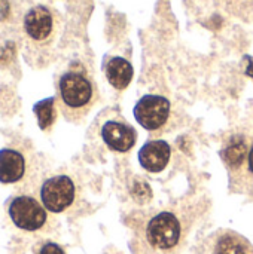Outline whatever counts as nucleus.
<instances>
[{"instance_id":"2eb2a0df","label":"nucleus","mask_w":253,"mask_h":254,"mask_svg":"<svg viewBox=\"0 0 253 254\" xmlns=\"http://www.w3.org/2000/svg\"><path fill=\"white\" fill-rule=\"evenodd\" d=\"M34 254H66L64 250L55 244V243H51V241H45V243H40L36 249H34Z\"/></svg>"},{"instance_id":"ddd939ff","label":"nucleus","mask_w":253,"mask_h":254,"mask_svg":"<svg viewBox=\"0 0 253 254\" xmlns=\"http://www.w3.org/2000/svg\"><path fill=\"white\" fill-rule=\"evenodd\" d=\"M33 112L37 118V124L40 129H49L57 119L55 98H46L34 104Z\"/></svg>"},{"instance_id":"9d476101","label":"nucleus","mask_w":253,"mask_h":254,"mask_svg":"<svg viewBox=\"0 0 253 254\" xmlns=\"http://www.w3.org/2000/svg\"><path fill=\"white\" fill-rule=\"evenodd\" d=\"M171 147L163 140H152L142 146L139 152L140 165L149 173H161L170 162Z\"/></svg>"},{"instance_id":"20e7f679","label":"nucleus","mask_w":253,"mask_h":254,"mask_svg":"<svg viewBox=\"0 0 253 254\" xmlns=\"http://www.w3.org/2000/svg\"><path fill=\"white\" fill-rule=\"evenodd\" d=\"M171 115V103L161 95H143L134 106V118L148 131L163 129Z\"/></svg>"},{"instance_id":"9b49d317","label":"nucleus","mask_w":253,"mask_h":254,"mask_svg":"<svg viewBox=\"0 0 253 254\" xmlns=\"http://www.w3.org/2000/svg\"><path fill=\"white\" fill-rule=\"evenodd\" d=\"M27 170L25 158L15 149L0 150V183H16L19 182Z\"/></svg>"},{"instance_id":"39448f33","label":"nucleus","mask_w":253,"mask_h":254,"mask_svg":"<svg viewBox=\"0 0 253 254\" xmlns=\"http://www.w3.org/2000/svg\"><path fill=\"white\" fill-rule=\"evenodd\" d=\"M76 198V186L69 176H54L40 188L42 205L51 213L66 211Z\"/></svg>"},{"instance_id":"1a4fd4ad","label":"nucleus","mask_w":253,"mask_h":254,"mask_svg":"<svg viewBox=\"0 0 253 254\" xmlns=\"http://www.w3.org/2000/svg\"><path fill=\"white\" fill-rule=\"evenodd\" d=\"M204 254H253V246L243 235L230 229H221L206 241Z\"/></svg>"},{"instance_id":"423d86ee","label":"nucleus","mask_w":253,"mask_h":254,"mask_svg":"<svg viewBox=\"0 0 253 254\" xmlns=\"http://www.w3.org/2000/svg\"><path fill=\"white\" fill-rule=\"evenodd\" d=\"M24 30L34 43L48 45L55 39L58 30L57 15L43 4L34 6L24 16Z\"/></svg>"},{"instance_id":"0eeeda50","label":"nucleus","mask_w":253,"mask_h":254,"mask_svg":"<svg viewBox=\"0 0 253 254\" xmlns=\"http://www.w3.org/2000/svg\"><path fill=\"white\" fill-rule=\"evenodd\" d=\"M9 217L19 229L33 232L45 226L48 220L46 208L31 196H16L9 204Z\"/></svg>"},{"instance_id":"f257e3e1","label":"nucleus","mask_w":253,"mask_h":254,"mask_svg":"<svg viewBox=\"0 0 253 254\" xmlns=\"http://www.w3.org/2000/svg\"><path fill=\"white\" fill-rule=\"evenodd\" d=\"M221 159L228 173L230 189L253 199V104L228 131Z\"/></svg>"},{"instance_id":"f03ea898","label":"nucleus","mask_w":253,"mask_h":254,"mask_svg":"<svg viewBox=\"0 0 253 254\" xmlns=\"http://www.w3.org/2000/svg\"><path fill=\"white\" fill-rule=\"evenodd\" d=\"M192 219L186 208L163 210L145 225L143 241L157 254H174L185 243Z\"/></svg>"},{"instance_id":"4468645a","label":"nucleus","mask_w":253,"mask_h":254,"mask_svg":"<svg viewBox=\"0 0 253 254\" xmlns=\"http://www.w3.org/2000/svg\"><path fill=\"white\" fill-rule=\"evenodd\" d=\"M227 12L246 22L253 21V0H221Z\"/></svg>"},{"instance_id":"6e6552de","label":"nucleus","mask_w":253,"mask_h":254,"mask_svg":"<svg viewBox=\"0 0 253 254\" xmlns=\"http://www.w3.org/2000/svg\"><path fill=\"white\" fill-rule=\"evenodd\" d=\"M100 135L106 147L112 152L125 153L130 152L137 140L136 129L121 119H109L100 128Z\"/></svg>"},{"instance_id":"f8f14e48","label":"nucleus","mask_w":253,"mask_h":254,"mask_svg":"<svg viewBox=\"0 0 253 254\" xmlns=\"http://www.w3.org/2000/svg\"><path fill=\"white\" fill-rule=\"evenodd\" d=\"M133 76L134 68L128 60L122 57H112L106 63V79L115 89L124 91L131 83Z\"/></svg>"},{"instance_id":"7ed1b4c3","label":"nucleus","mask_w":253,"mask_h":254,"mask_svg":"<svg viewBox=\"0 0 253 254\" xmlns=\"http://www.w3.org/2000/svg\"><path fill=\"white\" fill-rule=\"evenodd\" d=\"M98 100L94 80L85 70H69L58 80V106L67 121L85 118Z\"/></svg>"},{"instance_id":"dca6fc26","label":"nucleus","mask_w":253,"mask_h":254,"mask_svg":"<svg viewBox=\"0 0 253 254\" xmlns=\"http://www.w3.org/2000/svg\"><path fill=\"white\" fill-rule=\"evenodd\" d=\"M104 254H121V253H118V252H115V250H107Z\"/></svg>"}]
</instances>
